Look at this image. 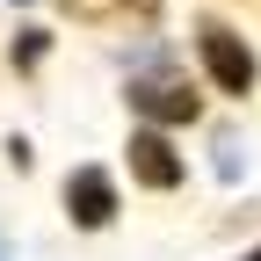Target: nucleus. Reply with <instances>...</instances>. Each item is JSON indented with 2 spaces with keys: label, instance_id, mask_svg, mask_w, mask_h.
<instances>
[{
  "label": "nucleus",
  "instance_id": "nucleus-5",
  "mask_svg": "<svg viewBox=\"0 0 261 261\" xmlns=\"http://www.w3.org/2000/svg\"><path fill=\"white\" fill-rule=\"evenodd\" d=\"M65 15H87V22H102V15H123V8H160V0H58Z\"/></svg>",
  "mask_w": 261,
  "mask_h": 261
},
{
  "label": "nucleus",
  "instance_id": "nucleus-3",
  "mask_svg": "<svg viewBox=\"0 0 261 261\" xmlns=\"http://www.w3.org/2000/svg\"><path fill=\"white\" fill-rule=\"evenodd\" d=\"M130 174L145 189H174L181 181V152L160 138V130H130Z\"/></svg>",
  "mask_w": 261,
  "mask_h": 261
},
{
  "label": "nucleus",
  "instance_id": "nucleus-2",
  "mask_svg": "<svg viewBox=\"0 0 261 261\" xmlns=\"http://www.w3.org/2000/svg\"><path fill=\"white\" fill-rule=\"evenodd\" d=\"M130 109H138V116H160V123H196V116H203V109H196V87L174 73V65L130 80Z\"/></svg>",
  "mask_w": 261,
  "mask_h": 261
},
{
  "label": "nucleus",
  "instance_id": "nucleus-6",
  "mask_svg": "<svg viewBox=\"0 0 261 261\" xmlns=\"http://www.w3.org/2000/svg\"><path fill=\"white\" fill-rule=\"evenodd\" d=\"M37 51H44V29H22L15 37V65H37Z\"/></svg>",
  "mask_w": 261,
  "mask_h": 261
},
{
  "label": "nucleus",
  "instance_id": "nucleus-1",
  "mask_svg": "<svg viewBox=\"0 0 261 261\" xmlns=\"http://www.w3.org/2000/svg\"><path fill=\"white\" fill-rule=\"evenodd\" d=\"M196 51H203V73H211L225 94H247V87H254V51H247L225 22H196Z\"/></svg>",
  "mask_w": 261,
  "mask_h": 261
},
{
  "label": "nucleus",
  "instance_id": "nucleus-7",
  "mask_svg": "<svg viewBox=\"0 0 261 261\" xmlns=\"http://www.w3.org/2000/svg\"><path fill=\"white\" fill-rule=\"evenodd\" d=\"M247 261H261V254H247Z\"/></svg>",
  "mask_w": 261,
  "mask_h": 261
},
{
  "label": "nucleus",
  "instance_id": "nucleus-4",
  "mask_svg": "<svg viewBox=\"0 0 261 261\" xmlns=\"http://www.w3.org/2000/svg\"><path fill=\"white\" fill-rule=\"evenodd\" d=\"M65 211H73L80 225H109V218H116V189H109V174H102V167H80L73 181H65Z\"/></svg>",
  "mask_w": 261,
  "mask_h": 261
}]
</instances>
